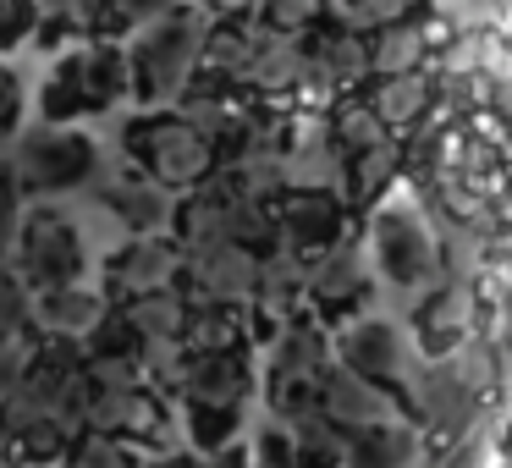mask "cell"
<instances>
[{"mask_svg": "<svg viewBox=\"0 0 512 468\" xmlns=\"http://www.w3.org/2000/svg\"><path fill=\"white\" fill-rule=\"evenodd\" d=\"M122 314H127V325L138 331L144 353H155V347H182L193 298L182 287H160V292H144V298H127Z\"/></svg>", "mask_w": 512, "mask_h": 468, "instance_id": "18", "label": "cell"}, {"mask_svg": "<svg viewBox=\"0 0 512 468\" xmlns=\"http://www.w3.org/2000/svg\"><path fill=\"white\" fill-rule=\"evenodd\" d=\"M408 457H413V435L386 419V424H369V430L353 435L347 468H408Z\"/></svg>", "mask_w": 512, "mask_h": 468, "instance_id": "24", "label": "cell"}, {"mask_svg": "<svg viewBox=\"0 0 512 468\" xmlns=\"http://www.w3.org/2000/svg\"><path fill=\"white\" fill-rule=\"evenodd\" d=\"M369 243H375V265L391 287H424L435 276V243L413 210H380Z\"/></svg>", "mask_w": 512, "mask_h": 468, "instance_id": "11", "label": "cell"}, {"mask_svg": "<svg viewBox=\"0 0 512 468\" xmlns=\"http://www.w3.org/2000/svg\"><path fill=\"white\" fill-rule=\"evenodd\" d=\"M133 94V67L127 50L111 39H78L61 45L50 61L45 83H39V122H83V116H105Z\"/></svg>", "mask_w": 512, "mask_h": 468, "instance_id": "3", "label": "cell"}, {"mask_svg": "<svg viewBox=\"0 0 512 468\" xmlns=\"http://www.w3.org/2000/svg\"><path fill=\"white\" fill-rule=\"evenodd\" d=\"M463 413H468V391L446 375H430V386H424V419H430L435 430H457Z\"/></svg>", "mask_w": 512, "mask_h": 468, "instance_id": "30", "label": "cell"}, {"mask_svg": "<svg viewBox=\"0 0 512 468\" xmlns=\"http://www.w3.org/2000/svg\"><path fill=\"white\" fill-rule=\"evenodd\" d=\"M325 369H331V342H325V331L309 320H292L287 331L276 336V347H270V375H265L276 419L292 424L298 413L320 408Z\"/></svg>", "mask_w": 512, "mask_h": 468, "instance_id": "8", "label": "cell"}, {"mask_svg": "<svg viewBox=\"0 0 512 468\" xmlns=\"http://www.w3.org/2000/svg\"><path fill=\"white\" fill-rule=\"evenodd\" d=\"M182 265H188V248L177 237L133 232L105 259V292H111V303H127V298H144V292H160V287H182Z\"/></svg>", "mask_w": 512, "mask_h": 468, "instance_id": "9", "label": "cell"}, {"mask_svg": "<svg viewBox=\"0 0 512 468\" xmlns=\"http://www.w3.org/2000/svg\"><path fill=\"white\" fill-rule=\"evenodd\" d=\"M419 100H424V89L419 83H391L386 94H380V122H408L413 111H419Z\"/></svg>", "mask_w": 512, "mask_h": 468, "instance_id": "32", "label": "cell"}, {"mask_svg": "<svg viewBox=\"0 0 512 468\" xmlns=\"http://www.w3.org/2000/svg\"><path fill=\"white\" fill-rule=\"evenodd\" d=\"M23 215H28V193H23V182H17L12 160H0V259H12Z\"/></svg>", "mask_w": 512, "mask_h": 468, "instance_id": "28", "label": "cell"}, {"mask_svg": "<svg viewBox=\"0 0 512 468\" xmlns=\"http://www.w3.org/2000/svg\"><path fill=\"white\" fill-rule=\"evenodd\" d=\"M182 402H210V408H243L254 397V364L243 358V347L226 353H188L177 380Z\"/></svg>", "mask_w": 512, "mask_h": 468, "instance_id": "13", "label": "cell"}, {"mask_svg": "<svg viewBox=\"0 0 512 468\" xmlns=\"http://www.w3.org/2000/svg\"><path fill=\"white\" fill-rule=\"evenodd\" d=\"M320 413H331L347 435H358V430H369V424L391 419V391L375 386V380H364L347 364H331L320 380Z\"/></svg>", "mask_w": 512, "mask_h": 468, "instance_id": "16", "label": "cell"}, {"mask_svg": "<svg viewBox=\"0 0 512 468\" xmlns=\"http://www.w3.org/2000/svg\"><path fill=\"white\" fill-rule=\"evenodd\" d=\"M309 298L320 303L325 314H353L358 303L369 298L364 259H358L353 248H325V254L309 265Z\"/></svg>", "mask_w": 512, "mask_h": 468, "instance_id": "19", "label": "cell"}, {"mask_svg": "<svg viewBox=\"0 0 512 468\" xmlns=\"http://www.w3.org/2000/svg\"><path fill=\"white\" fill-rule=\"evenodd\" d=\"M276 226H281V248H292L303 259H320L342 237V204L325 188H292L276 204Z\"/></svg>", "mask_w": 512, "mask_h": 468, "instance_id": "15", "label": "cell"}, {"mask_svg": "<svg viewBox=\"0 0 512 468\" xmlns=\"http://www.w3.org/2000/svg\"><path fill=\"white\" fill-rule=\"evenodd\" d=\"M78 375L83 347L39 336L23 386L0 402V468H56L67 457V446L83 435Z\"/></svg>", "mask_w": 512, "mask_h": 468, "instance_id": "1", "label": "cell"}, {"mask_svg": "<svg viewBox=\"0 0 512 468\" xmlns=\"http://www.w3.org/2000/svg\"><path fill=\"white\" fill-rule=\"evenodd\" d=\"M28 127V83L12 61L0 56V160L12 155V144L23 138Z\"/></svg>", "mask_w": 512, "mask_h": 468, "instance_id": "26", "label": "cell"}, {"mask_svg": "<svg viewBox=\"0 0 512 468\" xmlns=\"http://www.w3.org/2000/svg\"><path fill=\"white\" fill-rule=\"evenodd\" d=\"M292 430V452H298V468H347V452H353V435L331 419V413L309 408L287 424Z\"/></svg>", "mask_w": 512, "mask_h": 468, "instance_id": "20", "label": "cell"}, {"mask_svg": "<svg viewBox=\"0 0 512 468\" xmlns=\"http://www.w3.org/2000/svg\"><path fill=\"white\" fill-rule=\"evenodd\" d=\"M105 314H111V292L89 287V281L34 292V336H45V342H78L83 347Z\"/></svg>", "mask_w": 512, "mask_h": 468, "instance_id": "14", "label": "cell"}, {"mask_svg": "<svg viewBox=\"0 0 512 468\" xmlns=\"http://www.w3.org/2000/svg\"><path fill=\"white\" fill-rule=\"evenodd\" d=\"M182 424H188V441L199 457H215L226 446H237L243 430V408H210V402H182Z\"/></svg>", "mask_w": 512, "mask_h": 468, "instance_id": "23", "label": "cell"}, {"mask_svg": "<svg viewBox=\"0 0 512 468\" xmlns=\"http://www.w3.org/2000/svg\"><path fill=\"white\" fill-rule=\"evenodd\" d=\"M413 331H419V347L430 358H446L457 342H463L468 331V309H463V292H435L430 303L419 309V320H413Z\"/></svg>", "mask_w": 512, "mask_h": 468, "instance_id": "22", "label": "cell"}, {"mask_svg": "<svg viewBox=\"0 0 512 468\" xmlns=\"http://www.w3.org/2000/svg\"><path fill=\"white\" fill-rule=\"evenodd\" d=\"M259 270H265V254L248 248V243L188 248L182 292H188L193 303H248V298H259Z\"/></svg>", "mask_w": 512, "mask_h": 468, "instance_id": "10", "label": "cell"}, {"mask_svg": "<svg viewBox=\"0 0 512 468\" xmlns=\"http://www.w3.org/2000/svg\"><path fill=\"white\" fill-rule=\"evenodd\" d=\"M12 171L28 199H67L105 177V155L78 122H34L12 144Z\"/></svg>", "mask_w": 512, "mask_h": 468, "instance_id": "5", "label": "cell"}, {"mask_svg": "<svg viewBox=\"0 0 512 468\" xmlns=\"http://www.w3.org/2000/svg\"><path fill=\"white\" fill-rule=\"evenodd\" d=\"M34 353H39V336H34V331L0 336V402H6L17 386H23V375H28V364H34Z\"/></svg>", "mask_w": 512, "mask_h": 468, "instance_id": "31", "label": "cell"}, {"mask_svg": "<svg viewBox=\"0 0 512 468\" xmlns=\"http://www.w3.org/2000/svg\"><path fill=\"white\" fill-rule=\"evenodd\" d=\"M122 149L138 171L166 182L171 193H193L215 171V138L193 122L188 111H149L133 116L122 133Z\"/></svg>", "mask_w": 512, "mask_h": 468, "instance_id": "6", "label": "cell"}, {"mask_svg": "<svg viewBox=\"0 0 512 468\" xmlns=\"http://www.w3.org/2000/svg\"><path fill=\"white\" fill-rule=\"evenodd\" d=\"M204 468H248V452H243V446H226V452L204 457Z\"/></svg>", "mask_w": 512, "mask_h": 468, "instance_id": "33", "label": "cell"}, {"mask_svg": "<svg viewBox=\"0 0 512 468\" xmlns=\"http://www.w3.org/2000/svg\"><path fill=\"white\" fill-rule=\"evenodd\" d=\"M144 463V452H138L127 435H111V430H83L78 441L67 446V457H61L56 468H138Z\"/></svg>", "mask_w": 512, "mask_h": 468, "instance_id": "25", "label": "cell"}, {"mask_svg": "<svg viewBox=\"0 0 512 468\" xmlns=\"http://www.w3.org/2000/svg\"><path fill=\"white\" fill-rule=\"evenodd\" d=\"M78 413H83V430L127 435L133 446H160V435L171 424L166 391L149 380L144 358L133 353H83Z\"/></svg>", "mask_w": 512, "mask_h": 468, "instance_id": "2", "label": "cell"}, {"mask_svg": "<svg viewBox=\"0 0 512 468\" xmlns=\"http://www.w3.org/2000/svg\"><path fill=\"white\" fill-rule=\"evenodd\" d=\"M17 331H34V287L12 259H0V336Z\"/></svg>", "mask_w": 512, "mask_h": 468, "instance_id": "27", "label": "cell"}, {"mask_svg": "<svg viewBox=\"0 0 512 468\" xmlns=\"http://www.w3.org/2000/svg\"><path fill=\"white\" fill-rule=\"evenodd\" d=\"M336 364L358 369L364 380H375V386L391 391L402 380V336H397V325H386V320L342 325V336H336Z\"/></svg>", "mask_w": 512, "mask_h": 468, "instance_id": "17", "label": "cell"}, {"mask_svg": "<svg viewBox=\"0 0 512 468\" xmlns=\"http://www.w3.org/2000/svg\"><path fill=\"white\" fill-rule=\"evenodd\" d=\"M248 325H243V303H193L182 347L188 353H226V347H243Z\"/></svg>", "mask_w": 512, "mask_h": 468, "instance_id": "21", "label": "cell"}, {"mask_svg": "<svg viewBox=\"0 0 512 468\" xmlns=\"http://www.w3.org/2000/svg\"><path fill=\"white\" fill-rule=\"evenodd\" d=\"M94 199H100L105 210L127 226V232H166V226L177 221L171 188H166V182H155L149 171H138V166L105 171V177L94 182Z\"/></svg>", "mask_w": 512, "mask_h": 468, "instance_id": "12", "label": "cell"}, {"mask_svg": "<svg viewBox=\"0 0 512 468\" xmlns=\"http://www.w3.org/2000/svg\"><path fill=\"white\" fill-rule=\"evenodd\" d=\"M12 265L28 276L34 292L50 287H72L89 281V237L72 221V210H61V199H28L23 232H17Z\"/></svg>", "mask_w": 512, "mask_h": 468, "instance_id": "7", "label": "cell"}, {"mask_svg": "<svg viewBox=\"0 0 512 468\" xmlns=\"http://www.w3.org/2000/svg\"><path fill=\"white\" fill-rule=\"evenodd\" d=\"M39 0H0V56L34 45L39 39Z\"/></svg>", "mask_w": 512, "mask_h": 468, "instance_id": "29", "label": "cell"}, {"mask_svg": "<svg viewBox=\"0 0 512 468\" xmlns=\"http://www.w3.org/2000/svg\"><path fill=\"white\" fill-rule=\"evenodd\" d=\"M210 45V12L199 6H166L149 17L127 45V67H133V100L138 105H166L182 94V83L199 72V56Z\"/></svg>", "mask_w": 512, "mask_h": 468, "instance_id": "4", "label": "cell"}]
</instances>
